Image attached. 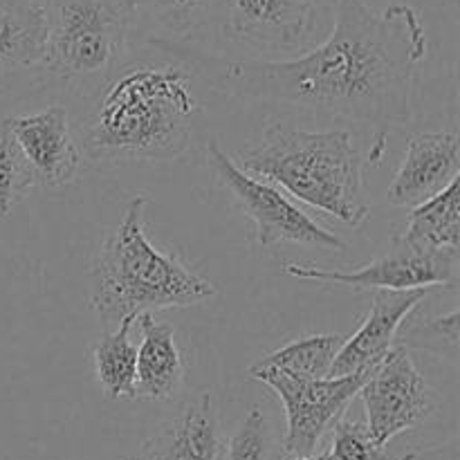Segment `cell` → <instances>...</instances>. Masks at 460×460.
<instances>
[{
    "label": "cell",
    "instance_id": "obj_14",
    "mask_svg": "<svg viewBox=\"0 0 460 460\" xmlns=\"http://www.w3.org/2000/svg\"><path fill=\"white\" fill-rule=\"evenodd\" d=\"M223 447L214 394L200 391L144 440L130 460H220Z\"/></svg>",
    "mask_w": 460,
    "mask_h": 460
},
{
    "label": "cell",
    "instance_id": "obj_18",
    "mask_svg": "<svg viewBox=\"0 0 460 460\" xmlns=\"http://www.w3.org/2000/svg\"><path fill=\"white\" fill-rule=\"evenodd\" d=\"M135 319L128 317L112 331H103L93 349V367L108 400H135L137 346L130 340Z\"/></svg>",
    "mask_w": 460,
    "mask_h": 460
},
{
    "label": "cell",
    "instance_id": "obj_11",
    "mask_svg": "<svg viewBox=\"0 0 460 460\" xmlns=\"http://www.w3.org/2000/svg\"><path fill=\"white\" fill-rule=\"evenodd\" d=\"M7 121L34 175V187L58 189L79 178L84 155L66 106L54 103L34 115L7 117Z\"/></svg>",
    "mask_w": 460,
    "mask_h": 460
},
{
    "label": "cell",
    "instance_id": "obj_20",
    "mask_svg": "<svg viewBox=\"0 0 460 460\" xmlns=\"http://www.w3.org/2000/svg\"><path fill=\"white\" fill-rule=\"evenodd\" d=\"M133 4L137 21L153 22L175 40L187 39L216 18L220 0H133Z\"/></svg>",
    "mask_w": 460,
    "mask_h": 460
},
{
    "label": "cell",
    "instance_id": "obj_7",
    "mask_svg": "<svg viewBox=\"0 0 460 460\" xmlns=\"http://www.w3.org/2000/svg\"><path fill=\"white\" fill-rule=\"evenodd\" d=\"M207 160L216 180L223 184L225 191L232 193L243 214L252 220L256 243L261 247L296 243L323 252L346 250V243L337 234L328 232L317 220L310 218L281 189L243 171L236 160L220 146L218 139H211L207 146Z\"/></svg>",
    "mask_w": 460,
    "mask_h": 460
},
{
    "label": "cell",
    "instance_id": "obj_4",
    "mask_svg": "<svg viewBox=\"0 0 460 460\" xmlns=\"http://www.w3.org/2000/svg\"><path fill=\"white\" fill-rule=\"evenodd\" d=\"M238 160L243 171L277 184L346 227H362L371 216L364 191V155L349 130L270 124Z\"/></svg>",
    "mask_w": 460,
    "mask_h": 460
},
{
    "label": "cell",
    "instance_id": "obj_19",
    "mask_svg": "<svg viewBox=\"0 0 460 460\" xmlns=\"http://www.w3.org/2000/svg\"><path fill=\"white\" fill-rule=\"evenodd\" d=\"M346 337L337 332L328 335H308L281 346L274 353L265 355L254 364L261 368H277L288 376L299 377H331L332 362L340 353Z\"/></svg>",
    "mask_w": 460,
    "mask_h": 460
},
{
    "label": "cell",
    "instance_id": "obj_1",
    "mask_svg": "<svg viewBox=\"0 0 460 460\" xmlns=\"http://www.w3.org/2000/svg\"><path fill=\"white\" fill-rule=\"evenodd\" d=\"M427 57V31L409 4L376 12L364 0H335L326 39L301 57L229 58L189 48L196 75L241 102L281 103L368 124L380 164L391 128L413 119L418 66Z\"/></svg>",
    "mask_w": 460,
    "mask_h": 460
},
{
    "label": "cell",
    "instance_id": "obj_25",
    "mask_svg": "<svg viewBox=\"0 0 460 460\" xmlns=\"http://www.w3.org/2000/svg\"><path fill=\"white\" fill-rule=\"evenodd\" d=\"M279 460H331V454H308V456H296V458H279Z\"/></svg>",
    "mask_w": 460,
    "mask_h": 460
},
{
    "label": "cell",
    "instance_id": "obj_6",
    "mask_svg": "<svg viewBox=\"0 0 460 460\" xmlns=\"http://www.w3.org/2000/svg\"><path fill=\"white\" fill-rule=\"evenodd\" d=\"M216 21L238 48L301 57L328 36L335 0H220Z\"/></svg>",
    "mask_w": 460,
    "mask_h": 460
},
{
    "label": "cell",
    "instance_id": "obj_10",
    "mask_svg": "<svg viewBox=\"0 0 460 460\" xmlns=\"http://www.w3.org/2000/svg\"><path fill=\"white\" fill-rule=\"evenodd\" d=\"M359 398L367 411L368 434L380 447L422 425L436 407L434 391L418 371L411 353L402 346H394V350L368 373Z\"/></svg>",
    "mask_w": 460,
    "mask_h": 460
},
{
    "label": "cell",
    "instance_id": "obj_23",
    "mask_svg": "<svg viewBox=\"0 0 460 460\" xmlns=\"http://www.w3.org/2000/svg\"><path fill=\"white\" fill-rule=\"evenodd\" d=\"M34 187V175L13 137L9 121H0V216H7Z\"/></svg>",
    "mask_w": 460,
    "mask_h": 460
},
{
    "label": "cell",
    "instance_id": "obj_16",
    "mask_svg": "<svg viewBox=\"0 0 460 460\" xmlns=\"http://www.w3.org/2000/svg\"><path fill=\"white\" fill-rule=\"evenodd\" d=\"M45 34V0H0V88L9 76L39 72Z\"/></svg>",
    "mask_w": 460,
    "mask_h": 460
},
{
    "label": "cell",
    "instance_id": "obj_26",
    "mask_svg": "<svg viewBox=\"0 0 460 460\" xmlns=\"http://www.w3.org/2000/svg\"><path fill=\"white\" fill-rule=\"evenodd\" d=\"M4 93H7V90H4V88H0V94H4Z\"/></svg>",
    "mask_w": 460,
    "mask_h": 460
},
{
    "label": "cell",
    "instance_id": "obj_3",
    "mask_svg": "<svg viewBox=\"0 0 460 460\" xmlns=\"http://www.w3.org/2000/svg\"><path fill=\"white\" fill-rule=\"evenodd\" d=\"M146 205V196L128 202L124 218L103 238L90 263V308L97 313L103 331L142 313L189 308L216 296L214 283L148 241L144 229Z\"/></svg>",
    "mask_w": 460,
    "mask_h": 460
},
{
    "label": "cell",
    "instance_id": "obj_5",
    "mask_svg": "<svg viewBox=\"0 0 460 460\" xmlns=\"http://www.w3.org/2000/svg\"><path fill=\"white\" fill-rule=\"evenodd\" d=\"M45 16L39 75L90 94L126 61L137 25L133 0H45Z\"/></svg>",
    "mask_w": 460,
    "mask_h": 460
},
{
    "label": "cell",
    "instance_id": "obj_2",
    "mask_svg": "<svg viewBox=\"0 0 460 460\" xmlns=\"http://www.w3.org/2000/svg\"><path fill=\"white\" fill-rule=\"evenodd\" d=\"M139 49L130 45L81 126V155L97 166L171 162L191 151L200 103L187 45L155 36Z\"/></svg>",
    "mask_w": 460,
    "mask_h": 460
},
{
    "label": "cell",
    "instance_id": "obj_17",
    "mask_svg": "<svg viewBox=\"0 0 460 460\" xmlns=\"http://www.w3.org/2000/svg\"><path fill=\"white\" fill-rule=\"evenodd\" d=\"M398 236L404 243L431 252H460V193L458 180L431 200L413 207Z\"/></svg>",
    "mask_w": 460,
    "mask_h": 460
},
{
    "label": "cell",
    "instance_id": "obj_22",
    "mask_svg": "<svg viewBox=\"0 0 460 460\" xmlns=\"http://www.w3.org/2000/svg\"><path fill=\"white\" fill-rule=\"evenodd\" d=\"M220 460H279L272 422L263 407L252 404L241 425L225 440Z\"/></svg>",
    "mask_w": 460,
    "mask_h": 460
},
{
    "label": "cell",
    "instance_id": "obj_9",
    "mask_svg": "<svg viewBox=\"0 0 460 460\" xmlns=\"http://www.w3.org/2000/svg\"><path fill=\"white\" fill-rule=\"evenodd\" d=\"M460 252H431L404 243L395 234L391 250L358 270H328L314 263L286 261L283 272L301 281L350 288L355 292H411L454 288L458 283Z\"/></svg>",
    "mask_w": 460,
    "mask_h": 460
},
{
    "label": "cell",
    "instance_id": "obj_12",
    "mask_svg": "<svg viewBox=\"0 0 460 460\" xmlns=\"http://www.w3.org/2000/svg\"><path fill=\"white\" fill-rule=\"evenodd\" d=\"M429 290L376 292L362 326L346 337L332 362L331 377L368 373L394 350L402 323L420 308Z\"/></svg>",
    "mask_w": 460,
    "mask_h": 460
},
{
    "label": "cell",
    "instance_id": "obj_24",
    "mask_svg": "<svg viewBox=\"0 0 460 460\" xmlns=\"http://www.w3.org/2000/svg\"><path fill=\"white\" fill-rule=\"evenodd\" d=\"M332 429L331 460H389L386 447H380L368 434L367 422L341 416Z\"/></svg>",
    "mask_w": 460,
    "mask_h": 460
},
{
    "label": "cell",
    "instance_id": "obj_21",
    "mask_svg": "<svg viewBox=\"0 0 460 460\" xmlns=\"http://www.w3.org/2000/svg\"><path fill=\"white\" fill-rule=\"evenodd\" d=\"M460 314L458 308L440 317H427L413 322L411 317L402 323L395 344L407 350H427L447 359L449 364H458V341H460Z\"/></svg>",
    "mask_w": 460,
    "mask_h": 460
},
{
    "label": "cell",
    "instance_id": "obj_15",
    "mask_svg": "<svg viewBox=\"0 0 460 460\" xmlns=\"http://www.w3.org/2000/svg\"><path fill=\"white\" fill-rule=\"evenodd\" d=\"M135 323L142 335L137 346L135 398L169 402L184 385V359L173 326L155 319L153 313L137 314Z\"/></svg>",
    "mask_w": 460,
    "mask_h": 460
},
{
    "label": "cell",
    "instance_id": "obj_13",
    "mask_svg": "<svg viewBox=\"0 0 460 460\" xmlns=\"http://www.w3.org/2000/svg\"><path fill=\"white\" fill-rule=\"evenodd\" d=\"M460 178L456 133H418L409 139L400 169L389 184L391 205L413 207L431 200Z\"/></svg>",
    "mask_w": 460,
    "mask_h": 460
},
{
    "label": "cell",
    "instance_id": "obj_8",
    "mask_svg": "<svg viewBox=\"0 0 460 460\" xmlns=\"http://www.w3.org/2000/svg\"><path fill=\"white\" fill-rule=\"evenodd\" d=\"M371 373V371H368ZM368 373H353L341 377H299L277 368H261L252 364L247 376L261 382L281 400L286 411V436L281 456L296 458L314 454L323 434L359 395Z\"/></svg>",
    "mask_w": 460,
    "mask_h": 460
}]
</instances>
